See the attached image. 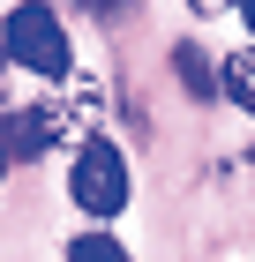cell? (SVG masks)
Wrapping results in <instances>:
<instances>
[{
  "label": "cell",
  "instance_id": "1",
  "mask_svg": "<svg viewBox=\"0 0 255 262\" xmlns=\"http://www.w3.org/2000/svg\"><path fill=\"white\" fill-rule=\"evenodd\" d=\"M90 113H98V82L90 75H68V90H53L38 105H8L0 113V158L8 165H38L45 150L90 135Z\"/></svg>",
  "mask_w": 255,
  "mask_h": 262
},
{
  "label": "cell",
  "instance_id": "2",
  "mask_svg": "<svg viewBox=\"0 0 255 262\" xmlns=\"http://www.w3.org/2000/svg\"><path fill=\"white\" fill-rule=\"evenodd\" d=\"M0 53H8V68H23L38 82L75 75V45H68V23H60L53 0H15L8 23H0Z\"/></svg>",
  "mask_w": 255,
  "mask_h": 262
},
{
  "label": "cell",
  "instance_id": "3",
  "mask_svg": "<svg viewBox=\"0 0 255 262\" xmlns=\"http://www.w3.org/2000/svg\"><path fill=\"white\" fill-rule=\"evenodd\" d=\"M128 187L135 180H128L120 142L90 127V135L75 142V158H68V195H75V210L83 217H120V210H128Z\"/></svg>",
  "mask_w": 255,
  "mask_h": 262
},
{
  "label": "cell",
  "instance_id": "4",
  "mask_svg": "<svg viewBox=\"0 0 255 262\" xmlns=\"http://www.w3.org/2000/svg\"><path fill=\"white\" fill-rule=\"evenodd\" d=\"M218 90L240 105V113H255V45H240V53H225V68H218Z\"/></svg>",
  "mask_w": 255,
  "mask_h": 262
},
{
  "label": "cell",
  "instance_id": "5",
  "mask_svg": "<svg viewBox=\"0 0 255 262\" xmlns=\"http://www.w3.org/2000/svg\"><path fill=\"white\" fill-rule=\"evenodd\" d=\"M173 68H180V82H188V90H195V98H218V68L203 60L195 45H180V53H173Z\"/></svg>",
  "mask_w": 255,
  "mask_h": 262
},
{
  "label": "cell",
  "instance_id": "6",
  "mask_svg": "<svg viewBox=\"0 0 255 262\" xmlns=\"http://www.w3.org/2000/svg\"><path fill=\"white\" fill-rule=\"evenodd\" d=\"M68 262H128V247H120L113 232H75V240H68Z\"/></svg>",
  "mask_w": 255,
  "mask_h": 262
},
{
  "label": "cell",
  "instance_id": "7",
  "mask_svg": "<svg viewBox=\"0 0 255 262\" xmlns=\"http://www.w3.org/2000/svg\"><path fill=\"white\" fill-rule=\"evenodd\" d=\"M8 75H15V68H8V53H0V113L15 105V82H8Z\"/></svg>",
  "mask_w": 255,
  "mask_h": 262
},
{
  "label": "cell",
  "instance_id": "8",
  "mask_svg": "<svg viewBox=\"0 0 255 262\" xmlns=\"http://www.w3.org/2000/svg\"><path fill=\"white\" fill-rule=\"evenodd\" d=\"M83 8H98V15H120V8H128V0H83Z\"/></svg>",
  "mask_w": 255,
  "mask_h": 262
},
{
  "label": "cell",
  "instance_id": "9",
  "mask_svg": "<svg viewBox=\"0 0 255 262\" xmlns=\"http://www.w3.org/2000/svg\"><path fill=\"white\" fill-rule=\"evenodd\" d=\"M233 8H240V23H248V38H255V0H233Z\"/></svg>",
  "mask_w": 255,
  "mask_h": 262
},
{
  "label": "cell",
  "instance_id": "10",
  "mask_svg": "<svg viewBox=\"0 0 255 262\" xmlns=\"http://www.w3.org/2000/svg\"><path fill=\"white\" fill-rule=\"evenodd\" d=\"M188 8H195V15H218V8H225V0H188Z\"/></svg>",
  "mask_w": 255,
  "mask_h": 262
},
{
  "label": "cell",
  "instance_id": "11",
  "mask_svg": "<svg viewBox=\"0 0 255 262\" xmlns=\"http://www.w3.org/2000/svg\"><path fill=\"white\" fill-rule=\"evenodd\" d=\"M0 180H8V158H0Z\"/></svg>",
  "mask_w": 255,
  "mask_h": 262
},
{
  "label": "cell",
  "instance_id": "12",
  "mask_svg": "<svg viewBox=\"0 0 255 262\" xmlns=\"http://www.w3.org/2000/svg\"><path fill=\"white\" fill-rule=\"evenodd\" d=\"M248 165H255V158H248Z\"/></svg>",
  "mask_w": 255,
  "mask_h": 262
}]
</instances>
